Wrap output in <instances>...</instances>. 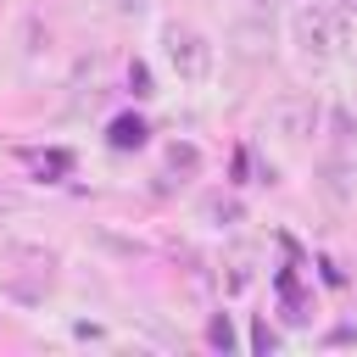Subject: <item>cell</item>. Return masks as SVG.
<instances>
[{
	"label": "cell",
	"instance_id": "obj_7",
	"mask_svg": "<svg viewBox=\"0 0 357 357\" xmlns=\"http://www.w3.org/2000/svg\"><path fill=\"white\" fill-rule=\"evenodd\" d=\"M106 139H112L117 151H139V145H145V123H139V117H117Z\"/></svg>",
	"mask_w": 357,
	"mask_h": 357
},
{
	"label": "cell",
	"instance_id": "obj_5",
	"mask_svg": "<svg viewBox=\"0 0 357 357\" xmlns=\"http://www.w3.org/2000/svg\"><path fill=\"white\" fill-rule=\"evenodd\" d=\"M201 223H212V229H234L240 223V201L234 195H223V190H212V195H201Z\"/></svg>",
	"mask_w": 357,
	"mask_h": 357
},
{
	"label": "cell",
	"instance_id": "obj_10",
	"mask_svg": "<svg viewBox=\"0 0 357 357\" xmlns=\"http://www.w3.org/2000/svg\"><path fill=\"white\" fill-rule=\"evenodd\" d=\"M6 206H17V195H11V190H0V212H6Z\"/></svg>",
	"mask_w": 357,
	"mask_h": 357
},
{
	"label": "cell",
	"instance_id": "obj_8",
	"mask_svg": "<svg viewBox=\"0 0 357 357\" xmlns=\"http://www.w3.org/2000/svg\"><path fill=\"white\" fill-rule=\"evenodd\" d=\"M206 340L229 351V346H234V329H229V318H212V329H206Z\"/></svg>",
	"mask_w": 357,
	"mask_h": 357
},
{
	"label": "cell",
	"instance_id": "obj_6",
	"mask_svg": "<svg viewBox=\"0 0 357 357\" xmlns=\"http://www.w3.org/2000/svg\"><path fill=\"white\" fill-rule=\"evenodd\" d=\"M318 190H324L335 206H346L351 190H357V184H351V167H346V162H324V167H318Z\"/></svg>",
	"mask_w": 357,
	"mask_h": 357
},
{
	"label": "cell",
	"instance_id": "obj_1",
	"mask_svg": "<svg viewBox=\"0 0 357 357\" xmlns=\"http://www.w3.org/2000/svg\"><path fill=\"white\" fill-rule=\"evenodd\" d=\"M290 39L307 61H335L357 50V11L340 0H307L290 17Z\"/></svg>",
	"mask_w": 357,
	"mask_h": 357
},
{
	"label": "cell",
	"instance_id": "obj_9",
	"mask_svg": "<svg viewBox=\"0 0 357 357\" xmlns=\"http://www.w3.org/2000/svg\"><path fill=\"white\" fill-rule=\"evenodd\" d=\"M139 6H145V0H106L112 17H139Z\"/></svg>",
	"mask_w": 357,
	"mask_h": 357
},
{
	"label": "cell",
	"instance_id": "obj_4",
	"mask_svg": "<svg viewBox=\"0 0 357 357\" xmlns=\"http://www.w3.org/2000/svg\"><path fill=\"white\" fill-rule=\"evenodd\" d=\"M229 39H234V50H240L245 61H268V56H273V28H268L262 17H240Z\"/></svg>",
	"mask_w": 357,
	"mask_h": 357
},
{
	"label": "cell",
	"instance_id": "obj_2",
	"mask_svg": "<svg viewBox=\"0 0 357 357\" xmlns=\"http://www.w3.org/2000/svg\"><path fill=\"white\" fill-rule=\"evenodd\" d=\"M162 56L178 73V84H206L212 78V39L190 22H167L162 28Z\"/></svg>",
	"mask_w": 357,
	"mask_h": 357
},
{
	"label": "cell",
	"instance_id": "obj_3",
	"mask_svg": "<svg viewBox=\"0 0 357 357\" xmlns=\"http://www.w3.org/2000/svg\"><path fill=\"white\" fill-rule=\"evenodd\" d=\"M318 100L312 95H279L273 106H268V117H262V134H273L284 151H301L312 134H318Z\"/></svg>",
	"mask_w": 357,
	"mask_h": 357
}]
</instances>
